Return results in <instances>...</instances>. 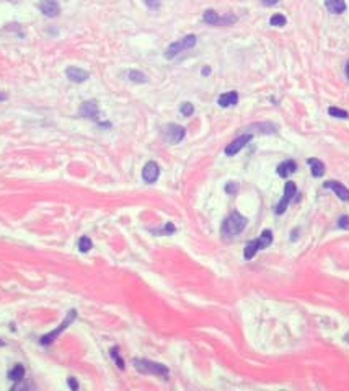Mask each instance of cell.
<instances>
[{
  "instance_id": "cell-36",
  "label": "cell",
  "mask_w": 349,
  "mask_h": 391,
  "mask_svg": "<svg viewBox=\"0 0 349 391\" xmlns=\"http://www.w3.org/2000/svg\"><path fill=\"white\" fill-rule=\"evenodd\" d=\"M3 344H5V342H3L2 339H0V346H3Z\"/></svg>"
},
{
  "instance_id": "cell-34",
  "label": "cell",
  "mask_w": 349,
  "mask_h": 391,
  "mask_svg": "<svg viewBox=\"0 0 349 391\" xmlns=\"http://www.w3.org/2000/svg\"><path fill=\"white\" fill-rule=\"evenodd\" d=\"M346 77L349 78V61L346 62Z\"/></svg>"
},
{
  "instance_id": "cell-15",
  "label": "cell",
  "mask_w": 349,
  "mask_h": 391,
  "mask_svg": "<svg viewBox=\"0 0 349 391\" xmlns=\"http://www.w3.org/2000/svg\"><path fill=\"white\" fill-rule=\"evenodd\" d=\"M325 5L335 15H341L346 12V0H325Z\"/></svg>"
},
{
  "instance_id": "cell-33",
  "label": "cell",
  "mask_w": 349,
  "mask_h": 391,
  "mask_svg": "<svg viewBox=\"0 0 349 391\" xmlns=\"http://www.w3.org/2000/svg\"><path fill=\"white\" fill-rule=\"evenodd\" d=\"M211 74V69L209 67H204L203 69V75H209Z\"/></svg>"
},
{
  "instance_id": "cell-4",
  "label": "cell",
  "mask_w": 349,
  "mask_h": 391,
  "mask_svg": "<svg viewBox=\"0 0 349 391\" xmlns=\"http://www.w3.org/2000/svg\"><path fill=\"white\" fill-rule=\"evenodd\" d=\"M75 314H77V313H75V310H70L69 314H67V318L64 319V321L61 323V326H59L57 329H54V331H51V333H49V334H44V336H43V338H41V344H43V346L51 344V342H52L54 339H56L57 336L61 334L62 331H64L65 328H67V326H69L70 323L74 321V319H75Z\"/></svg>"
},
{
  "instance_id": "cell-2",
  "label": "cell",
  "mask_w": 349,
  "mask_h": 391,
  "mask_svg": "<svg viewBox=\"0 0 349 391\" xmlns=\"http://www.w3.org/2000/svg\"><path fill=\"white\" fill-rule=\"evenodd\" d=\"M135 370H139L140 373H152V375H159V377H168V368L162 363L147 360V358H134L132 360Z\"/></svg>"
},
{
  "instance_id": "cell-19",
  "label": "cell",
  "mask_w": 349,
  "mask_h": 391,
  "mask_svg": "<svg viewBox=\"0 0 349 391\" xmlns=\"http://www.w3.org/2000/svg\"><path fill=\"white\" fill-rule=\"evenodd\" d=\"M203 18L206 23H209V25H220V16L217 15V12H214V10H206Z\"/></svg>"
},
{
  "instance_id": "cell-25",
  "label": "cell",
  "mask_w": 349,
  "mask_h": 391,
  "mask_svg": "<svg viewBox=\"0 0 349 391\" xmlns=\"http://www.w3.org/2000/svg\"><path fill=\"white\" fill-rule=\"evenodd\" d=\"M179 111H181L183 116H186V117H188V116H191V114L194 113V106L191 105V103L186 101V103H183V105H181V108H179Z\"/></svg>"
},
{
  "instance_id": "cell-16",
  "label": "cell",
  "mask_w": 349,
  "mask_h": 391,
  "mask_svg": "<svg viewBox=\"0 0 349 391\" xmlns=\"http://www.w3.org/2000/svg\"><path fill=\"white\" fill-rule=\"evenodd\" d=\"M307 163L310 165V168H312V175L315 178H320V176L325 175V165H323V161H321V160H318V158H310Z\"/></svg>"
},
{
  "instance_id": "cell-23",
  "label": "cell",
  "mask_w": 349,
  "mask_h": 391,
  "mask_svg": "<svg viewBox=\"0 0 349 391\" xmlns=\"http://www.w3.org/2000/svg\"><path fill=\"white\" fill-rule=\"evenodd\" d=\"M286 23H287V20H286V16H284V15L276 13V15H272V16H271V25H272V26H284Z\"/></svg>"
},
{
  "instance_id": "cell-26",
  "label": "cell",
  "mask_w": 349,
  "mask_h": 391,
  "mask_svg": "<svg viewBox=\"0 0 349 391\" xmlns=\"http://www.w3.org/2000/svg\"><path fill=\"white\" fill-rule=\"evenodd\" d=\"M111 355L114 357V360H116V363H118V367H119V368H121V370H123V368H124V362H123V358H121V357H119V354H118V349H116V347H114V349H111Z\"/></svg>"
},
{
  "instance_id": "cell-12",
  "label": "cell",
  "mask_w": 349,
  "mask_h": 391,
  "mask_svg": "<svg viewBox=\"0 0 349 391\" xmlns=\"http://www.w3.org/2000/svg\"><path fill=\"white\" fill-rule=\"evenodd\" d=\"M80 116H84L87 119H96L98 117V105L96 101H85L84 105L80 106Z\"/></svg>"
},
{
  "instance_id": "cell-21",
  "label": "cell",
  "mask_w": 349,
  "mask_h": 391,
  "mask_svg": "<svg viewBox=\"0 0 349 391\" xmlns=\"http://www.w3.org/2000/svg\"><path fill=\"white\" fill-rule=\"evenodd\" d=\"M128 77L132 81H135V83H145L147 81V77L142 72H139V70H129Z\"/></svg>"
},
{
  "instance_id": "cell-22",
  "label": "cell",
  "mask_w": 349,
  "mask_h": 391,
  "mask_svg": "<svg viewBox=\"0 0 349 391\" xmlns=\"http://www.w3.org/2000/svg\"><path fill=\"white\" fill-rule=\"evenodd\" d=\"M328 114H330V116H333V117H338V119H348L349 117V113L348 111L340 110V108H336V106L328 108Z\"/></svg>"
},
{
  "instance_id": "cell-29",
  "label": "cell",
  "mask_w": 349,
  "mask_h": 391,
  "mask_svg": "<svg viewBox=\"0 0 349 391\" xmlns=\"http://www.w3.org/2000/svg\"><path fill=\"white\" fill-rule=\"evenodd\" d=\"M238 191V184L237 183H228L225 186V193L228 194H235Z\"/></svg>"
},
{
  "instance_id": "cell-31",
  "label": "cell",
  "mask_w": 349,
  "mask_h": 391,
  "mask_svg": "<svg viewBox=\"0 0 349 391\" xmlns=\"http://www.w3.org/2000/svg\"><path fill=\"white\" fill-rule=\"evenodd\" d=\"M69 387L72 388L74 391H75V390H79V383L75 382V378H69Z\"/></svg>"
},
{
  "instance_id": "cell-7",
  "label": "cell",
  "mask_w": 349,
  "mask_h": 391,
  "mask_svg": "<svg viewBox=\"0 0 349 391\" xmlns=\"http://www.w3.org/2000/svg\"><path fill=\"white\" fill-rule=\"evenodd\" d=\"M253 139V135L252 134H243V135H240V137H237L233 142H230L227 147H225V155L228 156H233V155H237L240 150L243 149L245 145H247L250 140Z\"/></svg>"
},
{
  "instance_id": "cell-9",
  "label": "cell",
  "mask_w": 349,
  "mask_h": 391,
  "mask_svg": "<svg viewBox=\"0 0 349 391\" xmlns=\"http://www.w3.org/2000/svg\"><path fill=\"white\" fill-rule=\"evenodd\" d=\"M40 10L46 16H49V18H54V16H57L59 13H61V7H59V3L56 2V0H41Z\"/></svg>"
},
{
  "instance_id": "cell-28",
  "label": "cell",
  "mask_w": 349,
  "mask_h": 391,
  "mask_svg": "<svg viewBox=\"0 0 349 391\" xmlns=\"http://www.w3.org/2000/svg\"><path fill=\"white\" fill-rule=\"evenodd\" d=\"M144 2L150 10H157L160 7V0H144Z\"/></svg>"
},
{
  "instance_id": "cell-17",
  "label": "cell",
  "mask_w": 349,
  "mask_h": 391,
  "mask_svg": "<svg viewBox=\"0 0 349 391\" xmlns=\"http://www.w3.org/2000/svg\"><path fill=\"white\" fill-rule=\"evenodd\" d=\"M260 241L258 240H252L247 243V246H245V259H252L256 253L260 251Z\"/></svg>"
},
{
  "instance_id": "cell-1",
  "label": "cell",
  "mask_w": 349,
  "mask_h": 391,
  "mask_svg": "<svg viewBox=\"0 0 349 391\" xmlns=\"http://www.w3.org/2000/svg\"><path fill=\"white\" fill-rule=\"evenodd\" d=\"M247 224H248L247 217H243L242 214H238V212H232L222 224V228H220L222 238L223 240H233V238L238 236L240 233L245 230Z\"/></svg>"
},
{
  "instance_id": "cell-11",
  "label": "cell",
  "mask_w": 349,
  "mask_h": 391,
  "mask_svg": "<svg viewBox=\"0 0 349 391\" xmlns=\"http://www.w3.org/2000/svg\"><path fill=\"white\" fill-rule=\"evenodd\" d=\"M325 188L331 189V191H333L341 200H349V189L345 186V184H341L340 181H326Z\"/></svg>"
},
{
  "instance_id": "cell-3",
  "label": "cell",
  "mask_w": 349,
  "mask_h": 391,
  "mask_svg": "<svg viewBox=\"0 0 349 391\" xmlns=\"http://www.w3.org/2000/svg\"><path fill=\"white\" fill-rule=\"evenodd\" d=\"M196 39H198V38H196L194 35H188V36H184L183 39H178V41L172 42V44L168 46V49H167L165 57L167 59L176 57L179 52H183V51H186V49L193 47L196 44Z\"/></svg>"
},
{
  "instance_id": "cell-18",
  "label": "cell",
  "mask_w": 349,
  "mask_h": 391,
  "mask_svg": "<svg viewBox=\"0 0 349 391\" xmlns=\"http://www.w3.org/2000/svg\"><path fill=\"white\" fill-rule=\"evenodd\" d=\"M23 377H25V368H23V365H20V363L18 365H15L8 373V378L12 380V382H21Z\"/></svg>"
},
{
  "instance_id": "cell-20",
  "label": "cell",
  "mask_w": 349,
  "mask_h": 391,
  "mask_svg": "<svg viewBox=\"0 0 349 391\" xmlns=\"http://www.w3.org/2000/svg\"><path fill=\"white\" fill-rule=\"evenodd\" d=\"M258 241H260V248L261 249L269 248V244L272 243V233L269 230H264L263 233H261V236L258 238Z\"/></svg>"
},
{
  "instance_id": "cell-5",
  "label": "cell",
  "mask_w": 349,
  "mask_h": 391,
  "mask_svg": "<svg viewBox=\"0 0 349 391\" xmlns=\"http://www.w3.org/2000/svg\"><path fill=\"white\" fill-rule=\"evenodd\" d=\"M297 194V186L294 181H287L286 183V188H284V197L281 199V202L277 204L276 207V214H282V212H286L287 209V204L291 202V200L296 197Z\"/></svg>"
},
{
  "instance_id": "cell-24",
  "label": "cell",
  "mask_w": 349,
  "mask_h": 391,
  "mask_svg": "<svg viewBox=\"0 0 349 391\" xmlns=\"http://www.w3.org/2000/svg\"><path fill=\"white\" fill-rule=\"evenodd\" d=\"M79 248H80L82 253H87L91 248V240L88 236H82L79 240Z\"/></svg>"
},
{
  "instance_id": "cell-30",
  "label": "cell",
  "mask_w": 349,
  "mask_h": 391,
  "mask_svg": "<svg viewBox=\"0 0 349 391\" xmlns=\"http://www.w3.org/2000/svg\"><path fill=\"white\" fill-rule=\"evenodd\" d=\"M174 232V225L173 224H167L165 227L162 228V230H159V233H165V235H170V233Z\"/></svg>"
},
{
  "instance_id": "cell-32",
  "label": "cell",
  "mask_w": 349,
  "mask_h": 391,
  "mask_svg": "<svg viewBox=\"0 0 349 391\" xmlns=\"http://www.w3.org/2000/svg\"><path fill=\"white\" fill-rule=\"evenodd\" d=\"M279 0H261V3L266 5V7H272V5H276Z\"/></svg>"
},
{
  "instance_id": "cell-6",
  "label": "cell",
  "mask_w": 349,
  "mask_h": 391,
  "mask_svg": "<svg viewBox=\"0 0 349 391\" xmlns=\"http://www.w3.org/2000/svg\"><path fill=\"white\" fill-rule=\"evenodd\" d=\"M184 127L178 126V124H168L165 127V140L170 144H178L184 139Z\"/></svg>"
},
{
  "instance_id": "cell-27",
  "label": "cell",
  "mask_w": 349,
  "mask_h": 391,
  "mask_svg": "<svg viewBox=\"0 0 349 391\" xmlns=\"http://www.w3.org/2000/svg\"><path fill=\"white\" fill-rule=\"evenodd\" d=\"M338 227H340V228H346V230H349V217H348V215L340 217V220H338Z\"/></svg>"
},
{
  "instance_id": "cell-35",
  "label": "cell",
  "mask_w": 349,
  "mask_h": 391,
  "mask_svg": "<svg viewBox=\"0 0 349 391\" xmlns=\"http://www.w3.org/2000/svg\"><path fill=\"white\" fill-rule=\"evenodd\" d=\"M5 98H7V96H5V95H0V100H5Z\"/></svg>"
},
{
  "instance_id": "cell-14",
  "label": "cell",
  "mask_w": 349,
  "mask_h": 391,
  "mask_svg": "<svg viewBox=\"0 0 349 391\" xmlns=\"http://www.w3.org/2000/svg\"><path fill=\"white\" fill-rule=\"evenodd\" d=\"M297 171V163L294 160H287L284 163H281L279 166H277V175L282 176V178H287L291 176L292 173Z\"/></svg>"
},
{
  "instance_id": "cell-10",
  "label": "cell",
  "mask_w": 349,
  "mask_h": 391,
  "mask_svg": "<svg viewBox=\"0 0 349 391\" xmlns=\"http://www.w3.org/2000/svg\"><path fill=\"white\" fill-rule=\"evenodd\" d=\"M65 75H67V78L70 81H74V83H84L85 80H88V72L80 67H69L65 70Z\"/></svg>"
},
{
  "instance_id": "cell-13",
  "label": "cell",
  "mask_w": 349,
  "mask_h": 391,
  "mask_svg": "<svg viewBox=\"0 0 349 391\" xmlns=\"http://www.w3.org/2000/svg\"><path fill=\"white\" fill-rule=\"evenodd\" d=\"M219 106L222 108H228V106H235L238 103V93L237 91H227V93H223L219 96Z\"/></svg>"
},
{
  "instance_id": "cell-8",
  "label": "cell",
  "mask_w": 349,
  "mask_h": 391,
  "mask_svg": "<svg viewBox=\"0 0 349 391\" xmlns=\"http://www.w3.org/2000/svg\"><path fill=\"white\" fill-rule=\"evenodd\" d=\"M160 176V166L157 165L155 161H149L147 165L144 166V170H142V178H144V181L145 183H155L157 179H159Z\"/></svg>"
}]
</instances>
